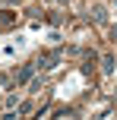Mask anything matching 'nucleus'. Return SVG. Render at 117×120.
Returning <instances> with one entry per match:
<instances>
[{"instance_id": "f03ea898", "label": "nucleus", "mask_w": 117, "mask_h": 120, "mask_svg": "<svg viewBox=\"0 0 117 120\" xmlns=\"http://www.w3.org/2000/svg\"><path fill=\"white\" fill-rule=\"evenodd\" d=\"M32 73H35V66H22V70L16 73V82H29V79H32Z\"/></svg>"}, {"instance_id": "7ed1b4c3", "label": "nucleus", "mask_w": 117, "mask_h": 120, "mask_svg": "<svg viewBox=\"0 0 117 120\" xmlns=\"http://www.w3.org/2000/svg\"><path fill=\"white\" fill-rule=\"evenodd\" d=\"M92 19H95V22H105V19H108V13H105V6H101V3L92 6Z\"/></svg>"}, {"instance_id": "423d86ee", "label": "nucleus", "mask_w": 117, "mask_h": 120, "mask_svg": "<svg viewBox=\"0 0 117 120\" xmlns=\"http://www.w3.org/2000/svg\"><path fill=\"white\" fill-rule=\"evenodd\" d=\"M111 38H114V41H117V25H114V29H111Z\"/></svg>"}, {"instance_id": "f257e3e1", "label": "nucleus", "mask_w": 117, "mask_h": 120, "mask_svg": "<svg viewBox=\"0 0 117 120\" xmlns=\"http://www.w3.org/2000/svg\"><path fill=\"white\" fill-rule=\"evenodd\" d=\"M57 60H60V51H54V54H44V57H38V70H54V66H57Z\"/></svg>"}, {"instance_id": "20e7f679", "label": "nucleus", "mask_w": 117, "mask_h": 120, "mask_svg": "<svg viewBox=\"0 0 117 120\" xmlns=\"http://www.w3.org/2000/svg\"><path fill=\"white\" fill-rule=\"evenodd\" d=\"M101 70H105L108 76L114 73V54H105V60H101Z\"/></svg>"}, {"instance_id": "39448f33", "label": "nucleus", "mask_w": 117, "mask_h": 120, "mask_svg": "<svg viewBox=\"0 0 117 120\" xmlns=\"http://www.w3.org/2000/svg\"><path fill=\"white\" fill-rule=\"evenodd\" d=\"M54 114H57V117H73V114H76V111H73V108H57V111H54Z\"/></svg>"}, {"instance_id": "0eeeda50", "label": "nucleus", "mask_w": 117, "mask_h": 120, "mask_svg": "<svg viewBox=\"0 0 117 120\" xmlns=\"http://www.w3.org/2000/svg\"><path fill=\"white\" fill-rule=\"evenodd\" d=\"M57 3H67V0H57Z\"/></svg>"}]
</instances>
